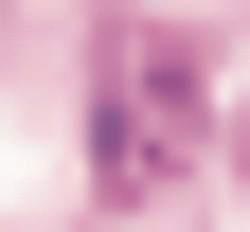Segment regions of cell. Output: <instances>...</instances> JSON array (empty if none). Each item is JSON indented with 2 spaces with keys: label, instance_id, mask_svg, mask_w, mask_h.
<instances>
[{
  "label": "cell",
  "instance_id": "1",
  "mask_svg": "<svg viewBox=\"0 0 250 232\" xmlns=\"http://www.w3.org/2000/svg\"><path fill=\"white\" fill-rule=\"evenodd\" d=\"M197 107H214L197 36H161V18H125V36H107V72H89V196H107V214L179 196V179H197Z\"/></svg>",
  "mask_w": 250,
  "mask_h": 232
}]
</instances>
